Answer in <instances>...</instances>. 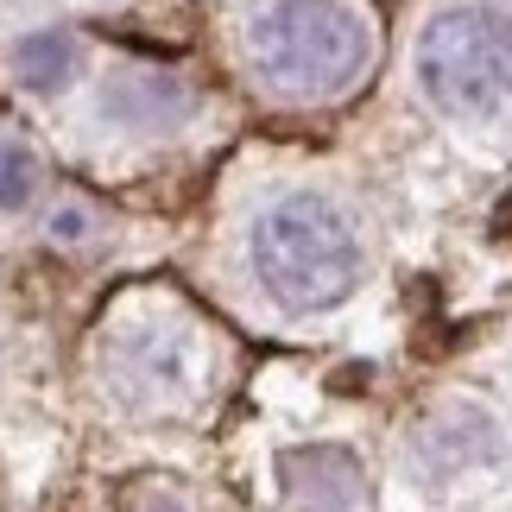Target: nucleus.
<instances>
[{"label": "nucleus", "mask_w": 512, "mask_h": 512, "mask_svg": "<svg viewBox=\"0 0 512 512\" xmlns=\"http://www.w3.org/2000/svg\"><path fill=\"white\" fill-rule=\"evenodd\" d=\"M247 57L291 102H329L361 83L373 32L348 0H272L247 26Z\"/></svg>", "instance_id": "nucleus-1"}, {"label": "nucleus", "mask_w": 512, "mask_h": 512, "mask_svg": "<svg viewBox=\"0 0 512 512\" xmlns=\"http://www.w3.org/2000/svg\"><path fill=\"white\" fill-rule=\"evenodd\" d=\"M253 272L285 310H329L361 279V234L329 196H279L253 222Z\"/></svg>", "instance_id": "nucleus-2"}, {"label": "nucleus", "mask_w": 512, "mask_h": 512, "mask_svg": "<svg viewBox=\"0 0 512 512\" xmlns=\"http://www.w3.org/2000/svg\"><path fill=\"white\" fill-rule=\"evenodd\" d=\"M418 83L456 121H494L512 108V19L487 0H456L418 38Z\"/></svg>", "instance_id": "nucleus-3"}, {"label": "nucleus", "mask_w": 512, "mask_h": 512, "mask_svg": "<svg viewBox=\"0 0 512 512\" xmlns=\"http://www.w3.org/2000/svg\"><path fill=\"white\" fill-rule=\"evenodd\" d=\"M500 456V424L481 405H437L411 430V475L418 481H462Z\"/></svg>", "instance_id": "nucleus-4"}, {"label": "nucleus", "mask_w": 512, "mask_h": 512, "mask_svg": "<svg viewBox=\"0 0 512 512\" xmlns=\"http://www.w3.org/2000/svg\"><path fill=\"white\" fill-rule=\"evenodd\" d=\"M279 487L298 512H354L367 494L361 481V462L336 443H304V449H285L279 456Z\"/></svg>", "instance_id": "nucleus-5"}, {"label": "nucleus", "mask_w": 512, "mask_h": 512, "mask_svg": "<svg viewBox=\"0 0 512 512\" xmlns=\"http://www.w3.org/2000/svg\"><path fill=\"white\" fill-rule=\"evenodd\" d=\"M102 108H108L121 127L165 133V127H177V121L196 108V95H190L184 76H171V70H121V76L108 83Z\"/></svg>", "instance_id": "nucleus-6"}, {"label": "nucleus", "mask_w": 512, "mask_h": 512, "mask_svg": "<svg viewBox=\"0 0 512 512\" xmlns=\"http://www.w3.org/2000/svg\"><path fill=\"white\" fill-rule=\"evenodd\" d=\"M13 76L32 95H57L76 76V38L70 32H26L13 45Z\"/></svg>", "instance_id": "nucleus-7"}, {"label": "nucleus", "mask_w": 512, "mask_h": 512, "mask_svg": "<svg viewBox=\"0 0 512 512\" xmlns=\"http://www.w3.org/2000/svg\"><path fill=\"white\" fill-rule=\"evenodd\" d=\"M190 336L184 329H146L140 336V361H127V386L140 392H171L190 380Z\"/></svg>", "instance_id": "nucleus-8"}, {"label": "nucleus", "mask_w": 512, "mask_h": 512, "mask_svg": "<svg viewBox=\"0 0 512 512\" xmlns=\"http://www.w3.org/2000/svg\"><path fill=\"white\" fill-rule=\"evenodd\" d=\"M32 190H38V159L19 140H0V209L32 203Z\"/></svg>", "instance_id": "nucleus-9"}, {"label": "nucleus", "mask_w": 512, "mask_h": 512, "mask_svg": "<svg viewBox=\"0 0 512 512\" xmlns=\"http://www.w3.org/2000/svg\"><path fill=\"white\" fill-rule=\"evenodd\" d=\"M127 512H190L184 500L171 494V487H140V494L127 500Z\"/></svg>", "instance_id": "nucleus-10"}, {"label": "nucleus", "mask_w": 512, "mask_h": 512, "mask_svg": "<svg viewBox=\"0 0 512 512\" xmlns=\"http://www.w3.org/2000/svg\"><path fill=\"white\" fill-rule=\"evenodd\" d=\"M51 234H57V241H83V234H89V215L83 209H57L51 215Z\"/></svg>", "instance_id": "nucleus-11"}]
</instances>
